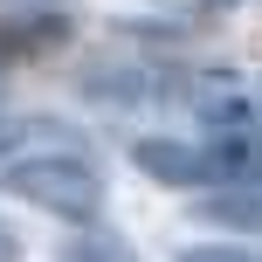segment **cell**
<instances>
[{
  "mask_svg": "<svg viewBox=\"0 0 262 262\" xmlns=\"http://www.w3.org/2000/svg\"><path fill=\"white\" fill-rule=\"evenodd\" d=\"M207 7H235V0H207Z\"/></svg>",
  "mask_w": 262,
  "mask_h": 262,
  "instance_id": "8",
  "label": "cell"
},
{
  "mask_svg": "<svg viewBox=\"0 0 262 262\" xmlns=\"http://www.w3.org/2000/svg\"><path fill=\"white\" fill-rule=\"evenodd\" d=\"M214 221H242V228H262V200H214Z\"/></svg>",
  "mask_w": 262,
  "mask_h": 262,
  "instance_id": "5",
  "label": "cell"
},
{
  "mask_svg": "<svg viewBox=\"0 0 262 262\" xmlns=\"http://www.w3.org/2000/svg\"><path fill=\"white\" fill-rule=\"evenodd\" d=\"M62 41V14H41V21H0V62L14 55H41Z\"/></svg>",
  "mask_w": 262,
  "mask_h": 262,
  "instance_id": "3",
  "label": "cell"
},
{
  "mask_svg": "<svg viewBox=\"0 0 262 262\" xmlns=\"http://www.w3.org/2000/svg\"><path fill=\"white\" fill-rule=\"evenodd\" d=\"M62 262H138V255H131L118 235H83V242L62 249Z\"/></svg>",
  "mask_w": 262,
  "mask_h": 262,
  "instance_id": "4",
  "label": "cell"
},
{
  "mask_svg": "<svg viewBox=\"0 0 262 262\" xmlns=\"http://www.w3.org/2000/svg\"><path fill=\"white\" fill-rule=\"evenodd\" d=\"M0 186L28 207L55 214V221H97V207H104V180L76 152H28L0 172Z\"/></svg>",
  "mask_w": 262,
  "mask_h": 262,
  "instance_id": "1",
  "label": "cell"
},
{
  "mask_svg": "<svg viewBox=\"0 0 262 262\" xmlns=\"http://www.w3.org/2000/svg\"><path fill=\"white\" fill-rule=\"evenodd\" d=\"M180 262H262L255 249H186Z\"/></svg>",
  "mask_w": 262,
  "mask_h": 262,
  "instance_id": "6",
  "label": "cell"
},
{
  "mask_svg": "<svg viewBox=\"0 0 262 262\" xmlns=\"http://www.w3.org/2000/svg\"><path fill=\"white\" fill-rule=\"evenodd\" d=\"M0 262H21V235H14L7 221H0Z\"/></svg>",
  "mask_w": 262,
  "mask_h": 262,
  "instance_id": "7",
  "label": "cell"
},
{
  "mask_svg": "<svg viewBox=\"0 0 262 262\" xmlns=\"http://www.w3.org/2000/svg\"><path fill=\"white\" fill-rule=\"evenodd\" d=\"M131 166H138L145 180H159V186H207V180H221L214 152L180 145V138H138L131 145Z\"/></svg>",
  "mask_w": 262,
  "mask_h": 262,
  "instance_id": "2",
  "label": "cell"
}]
</instances>
